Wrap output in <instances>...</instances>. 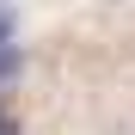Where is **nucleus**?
Segmentation results:
<instances>
[{"instance_id": "obj_1", "label": "nucleus", "mask_w": 135, "mask_h": 135, "mask_svg": "<svg viewBox=\"0 0 135 135\" xmlns=\"http://www.w3.org/2000/svg\"><path fill=\"white\" fill-rule=\"evenodd\" d=\"M18 74V49H12V31H6V18H0V86H6Z\"/></svg>"}, {"instance_id": "obj_2", "label": "nucleus", "mask_w": 135, "mask_h": 135, "mask_svg": "<svg viewBox=\"0 0 135 135\" xmlns=\"http://www.w3.org/2000/svg\"><path fill=\"white\" fill-rule=\"evenodd\" d=\"M0 135H18V129H12V117H6V110H0Z\"/></svg>"}, {"instance_id": "obj_3", "label": "nucleus", "mask_w": 135, "mask_h": 135, "mask_svg": "<svg viewBox=\"0 0 135 135\" xmlns=\"http://www.w3.org/2000/svg\"><path fill=\"white\" fill-rule=\"evenodd\" d=\"M0 6H6V0H0Z\"/></svg>"}]
</instances>
